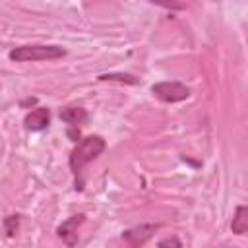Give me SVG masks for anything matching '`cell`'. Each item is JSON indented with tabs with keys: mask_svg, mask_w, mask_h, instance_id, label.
<instances>
[{
	"mask_svg": "<svg viewBox=\"0 0 248 248\" xmlns=\"http://www.w3.org/2000/svg\"><path fill=\"white\" fill-rule=\"evenodd\" d=\"M161 229V223H145V225H138L134 229H128L122 232V240L128 242L130 246H143L153 234L155 231Z\"/></svg>",
	"mask_w": 248,
	"mask_h": 248,
	"instance_id": "4",
	"label": "cell"
},
{
	"mask_svg": "<svg viewBox=\"0 0 248 248\" xmlns=\"http://www.w3.org/2000/svg\"><path fill=\"white\" fill-rule=\"evenodd\" d=\"M151 2L163 4V6H167V8H182V2H174V0H151Z\"/></svg>",
	"mask_w": 248,
	"mask_h": 248,
	"instance_id": "12",
	"label": "cell"
},
{
	"mask_svg": "<svg viewBox=\"0 0 248 248\" xmlns=\"http://www.w3.org/2000/svg\"><path fill=\"white\" fill-rule=\"evenodd\" d=\"M231 229L236 234H246L248 232V207L246 205H238L236 207L232 223H231Z\"/></svg>",
	"mask_w": 248,
	"mask_h": 248,
	"instance_id": "8",
	"label": "cell"
},
{
	"mask_svg": "<svg viewBox=\"0 0 248 248\" xmlns=\"http://www.w3.org/2000/svg\"><path fill=\"white\" fill-rule=\"evenodd\" d=\"M37 103V99L35 97H31V99H25V101H21V105L25 107V105H35Z\"/></svg>",
	"mask_w": 248,
	"mask_h": 248,
	"instance_id": "14",
	"label": "cell"
},
{
	"mask_svg": "<svg viewBox=\"0 0 248 248\" xmlns=\"http://www.w3.org/2000/svg\"><path fill=\"white\" fill-rule=\"evenodd\" d=\"M151 93L163 103H178L190 97V89L178 81H161L151 87Z\"/></svg>",
	"mask_w": 248,
	"mask_h": 248,
	"instance_id": "3",
	"label": "cell"
},
{
	"mask_svg": "<svg viewBox=\"0 0 248 248\" xmlns=\"http://www.w3.org/2000/svg\"><path fill=\"white\" fill-rule=\"evenodd\" d=\"M105 147H107V143H105V140L101 136H87L72 149V153H70V169L76 174V178L81 174V170H83V167L87 163H91L93 159H97L105 151Z\"/></svg>",
	"mask_w": 248,
	"mask_h": 248,
	"instance_id": "1",
	"label": "cell"
},
{
	"mask_svg": "<svg viewBox=\"0 0 248 248\" xmlns=\"http://www.w3.org/2000/svg\"><path fill=\"white\" fill-rule=\"evenodd\" d=\"M85 221V215H81V213H78V215H72L70 219H66L58 229H56V232H58V236L62 238V242H66L68 246H76L78 244V229H79V225Z\"/></svg>",
	"mask_w": 248,
	"mask_h": 248,
	"instance_id": "5",
	"label": "cell"
},
{
	"mask_svg": "<svg viewBox=\"0 0 248 248\" xmlns=\"http://www.w3.org/2000/svg\"><path fill=\"white\" fill-rule=\"evenodd\" d=\"M76 128H78V126H70V130H68V136H70V138H74V141H76V140H78V136H79V132H78Z\"/></svg>",
	"mask_w": 248,
	"mask_h": 248,
	"instance_id": "13",
	"label": "cell"
},
{
	"mask_svg": "<svg viewBox=\"0 0 248 248\" xmlns=\"http://www.w3.org/2000/svg\"><path fill=\"white\" fill-rule=\"evenodd\" d=\"M23 122H25V128L27 130H33V132L45 130L48 126V122H50V112H48V108L37 107L31 112H27V116H25Z\"/></svg>",
	"mask_w": 248,
	"mask_h": 248,
	"instance_id": "6",
	"label": "cell"
},
{
	"mask_svg": "<svg viewBox=\"0 0 248 248\" xmlns=\"http://www.w3.org/2000/svg\"><path fill=\"white\" fill-rule=\"evenodd\" d=\"M99 79H103V81H128V83L138 81L134 76H128V74H107V76H101Z\"/></svg>",
	"mask_w": 248,
	"mask_h": 248,
	"instance_id": "9",
	"label": "cell"
},
{
	"mask_svg": "<svg viewBox=\"0 0 248 248\" xmlns=\"http://www.w3.org/2000/svg\"><path fill=\"white\" fill-rule=\"evenodd\" d=\"M159 246H161V248H163V246H182V242H180L178 238L172 236V238H165V240H161Z\"/></svg>",
	"mask_w": 248,
	"mask_h": 248,
	"instance_id": "11",
	"label": "cell"
},
{
	"mask_svg": "<svg viewBox=\"0 0 248 248\" xmlns=\"http://www.w3.org/2000/svg\"><path fill=\"white\" fill-rule=\"evenodd\" d=\"M66 50L56 45H21L10 52L14 62H39V60H56L62 58Z\"/></svg>",
	"mask_w": 248,
	"mask_h": 248,
	"instance_id": "2",
	"label": "cell"
},
{
	"mask_svg": "<svg viewBox=\"0 0 248 248\" xmlns=\"http://www.w3.org/2000/svg\"><path fill=\"white\" fill-rule=\"evenodd\" d=\"M17 225H19V217H17V215H10V217H6V219H4L6 234H8V236H14V232H16V229H17Z\"/></svg>",
	"mask_w": 248,
	"mask_h": 248,
	"instance_id": "10",
	"label": "cell"
},
{
	"mask_svg": "<svg viewBox=\"0 0 248 248\" xmlns=\"http://www.w3.org/2000/svg\"><path fill=\"white\" fill-rule=\"evenodd\" d=\"M60 120L70 124V126H78V124H83L87 120V112L81 107H66L60 110Z\"/></svg>",
	"mask_w": 248,
	"mask_h": 248,
	"instance_id": "7",
	"label": "cell"
}]
</instances>
